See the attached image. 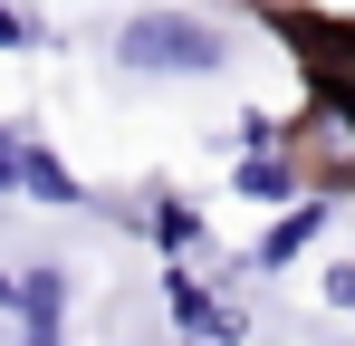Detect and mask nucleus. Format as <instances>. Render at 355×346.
Masks as SVG:
<instances>
[{
    "label": "nucleus",
    "instance_id": "20e7f679",
    "mask_svg": "<svg viewBox=\"0 0 355 346\" xmlns=\"http://www.w3.org/2000/svg\"><path fill=\"white\" fill-rule=\"evenodd\" d=\"M10 308L29 318V346H58V318H67V279H58V270H29Z\"/></svg>",
    "mask_w": 355,
    "mask_h": 346
},
{
    "label": "nucleus",
    "instance_id": "39448f33",
    "mask_svg": "<svg viewBox=\"0 0 355 346\" xmlns=\"http://www.w3.org/2000/svg\"><path fill=\"white\" fill-rule=\"evenodd\" d=\"M327 212H336V202H297L288 222H279L269 240H259V270H279V260H297V250H307V240L327 231Z\"/></svg>",
    "mask_w": 355,
    "mask_h": 346
},
{
    "label": "nucleus",
    "instance_id": "6e6552de",
    "mask_svg": "<svg viewBox=\"0 0 355 346\" xmlns=\"http://www.w3.org/2000/svg\"><path fill=\"white\" fill-rule=\"evenodd\" d=\"M29 39H39V19H29V10H10V0H0V49H29Z\"/></svg>",
    "mask_w": 355,
    "mask_h": 346
},
{
    "label": "nucleus",
    "instance_id": "f257e3e1",
    "mask_svg": "<svg viewBox=\"0 0 355 346\" xmlns=\"http://www.w3.org/2000/svg\"><path fill=\"white\" fill-rule=\"evenodd\" d=\"M116 58L135 77H221L231 67V29L202 10H135L116 29Z\"/></svg>",
    "mask_w": 355,
    "mask_h": 346
},
{
    "label": "nucleus",
    "instance_id": "423d86ee",
    "mask_svg": "<svg viewBox=\"0 0 355 346\" xmlns=\"http://www.w3.org/2000/svg\"><path fill=\"white\" fill-rule=\"evenodd\" d=\"M240 192H250V202H288V192H297V164H279V154H250V164H240Z\"/></svg>",
    "mask_w": 355,
    "mask_h": 346
},
{
    "label": "nucleus",
    "instance_id": "1a4fd4ad",
    "mask_svg": "<svg viewBox=\"0 0 355 346\" xmlns=\"http://www.w3.org/2000/svg\"><path fill=\"white\" fill-rule=\"evenodd\" d=\"M0 192H19V135L0 125Z\"/></svg>",
    "mask_w": 355,
    "mask_h": 346
},
{
    "label": "nucleus",
    "instance_id": "9d476101",
    "mask_svg": "<svg viewBox=\"0 0 355 346\" xmlns=\"http://www.w3.org/2000/svg\"><path fill=\"white\" fill-rule=\"evenodd\" d=\"M327 298H336V308H355V260H346V270H327Z\"/></svg>",
    "mask_w": 355,
    "mask_h": 346
},
{
    "label": "nucleus",
    "instance_id": "0eeeda50",
    "mask_svg": "<svg viewBox=\"0 0 355 346\" xmlns=\"http://www.w3.org/2000/svg\"><path fill=\"white\" fill-rule=\"evenodd\" d=\"M144 231H154V240H164V250H192V240H202V212H192V202H173V192H164V202H154V212H144Z\"/></svg>",
    "mask_w": 355,
    "mask_h": 346
},
{
    "label": "nucleus",
    "instance_id": "f03ea898",
    "mask_svg": "<svg viewBox=\"0 0 355 346\" xmlns=\"http://www.w3.org/2000/svg\"><path fill=\"white\" fill-rule=\"evenodd\" d=\"M164 308L182 318V337H192V346H240V337H250V327H240V308H211L202 279H182V270H164Z\"/></svg>",
    "mask_w": 355,
    "mask_h": 346
},
{
    "label": "nucleus",
    "instance_id": "7ed1b4c3",
    "mask_svg": "<svg viewBox=\"0 0 355 346\" xmlns=\"http://www.w3.org/2000/svg\"><path fill=\"white\" fill-rule=\"evenodd\" d=\"M19 192H29V202H49V212H77V202H87V192H77V173H67L49 145H29V135H19Z\"/></svg>",
    "mask_w": 355,
    "mask_h": 346
}]
</instances>
